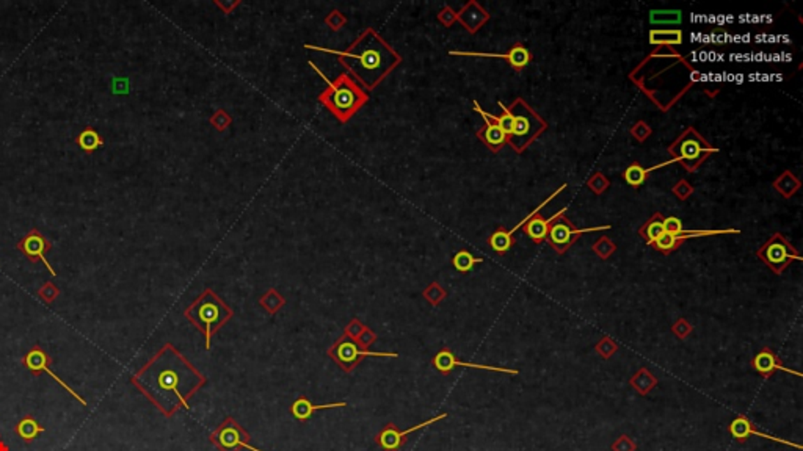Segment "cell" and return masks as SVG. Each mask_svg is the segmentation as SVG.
<instances>
[{
	"label": "cell",
	"instance_id": "cell-1",
	"mask_svg": "<svg viewBox=\"0 0 803 451\" xmlns=\"http://www.w3.org/2000/svg\"><path fill=\"white\" fill-rule=\"evenodd\" d=\"M132 383L170 417L181 404L189 409L187 398L204 379L171 343H167L135 376H132Z\"/></svg>",
	"mask_w": 803,
	"mask_h": 451
},
{
	"label": "cell",
	"instance_id": "cell-2",
	"mask_svg": "<svg viewBox=\"0 0 803 451\" xmlns=\"http://www.w3.org/2000/svg\"><path fill=\"white\" fill-rule=\"evenodd\" d=\"M304 47L341 56L339 63L347 69V72L371 91L402 63V56L374 29H366L346 50L318 47L311 44H306Z\"/></svg>",
	"mask_w": 803,
	"mask_h": 451
},
{
	"label": "cell",
	"instance_id": "cell-3",
	"mask_svg": "<svg viewBox=\"0 0 803 451\" xmlns=\"http://www.w3.org/2000/svg\"><path fill=\"white\" fill-rule=\"evenodd\" d=\"M309 65L327 84V88L318 94L321 104L327 107L339 123H348L367 104L369 94L348 72H342L334 80H330L314 63L309 61Z\"/></svg>",
	"mask_w": 803,
	"mask_h": 451
},
{
	"label": "cell",
	"instance_id": "cell-4",
	"mask_svg": "<svg viewBox=\"0 0 803 451\" xmlns=\"http://www.w3.org/2000/svg\"><path fill=\"white\" fill-rule=\"evenodd\" d=\"M184 315L204 334V337H206V349L209 351L214 332L219 331L234 314L212 290L206 289L186 309Z\"/></svg>",
	"mask_w": 803,
	"mask_h": 451
},
{
	"label": "cell",
	"instance_id": "cell-5",
	"mask_svg": "<svg viewBox=\"0 0 803 451\" xmlns=\"http://www.w3.org/2000/svg\"><path fill=\"white\" fill-rule=\"evenodd\" d=\"M508 113L512 114L513 119V130L510 133L508 142L516 149V152H522L526 146L531 144L538 133L546 129L545 121L537 116L532 112L531 107H527L521 99L510 107Z\"/></svg>",
	"mask_w": 803,
	"mask_h": 451
},
{
	"label": "cell",
	"instance_id": "cell-6",
	"mask_svg": "<svg viewBox=\"0 0 803 451\" xmlns=\"http://www.w3.org/2000/svg\"><path fill=\"white\" fill-rule=\"evenodd\" d=\"M717 149H712L711 146L705 143L702 137H698L695 130H686L677 142L670 146V154L675 160H678L684 165L687 169H695L700 163L705 160V157Z\"/></svg>",
	"mask_w": 803,
	"mask_h": 451
},
{
	"label": "cell",
	"instance_id": "cell-7",
	"mask_svg": "<svg viewBox=\"0 0 803 451\" xmlns=\"http://www.w3.org/2000/svg\"><path fill=\"white\" fill-rule=\"evenodd\" d=\"M17 251H21L30 262H43L46 268L50 271V276L55 277L57 273L52 268V265L47 262L46 254L52 250V243H50L46 235H43L38 229H30V231L24 235V237L17 241Z\"/></svg>",
	"mask_w": 803,
	"mask_h": 451
},
{
	"label": "cell",
	"instance_id": "cell-8",
	"mask_svg": "<svg viewBox=\"0 0 803 451\" xmlns=\"http://www.w3.org/2000/svg\"><path fill=\"white\" fill-rule=\"evenodd\" d=\"M760 257L779 273L785 268V266H788L791 260L800 259L797 254H795L794 247L789 245L780 234H775L774 237L761 247Z\"/></svg>",
	"mask_w": 803,
	"mask_h": 451
},
{
	"label": "cell",
	"instance_id": "cell-9",
	"mask_svg": "<svg viewBox=\"0 0 803 451\" xmlns=\"http://www.w3.org/2000/svg\"><path fill=\"white\" fill-rule=\"evenodd\" d=\"M330 356L344 368H348V365H355L356 362H358L361 358H364V356H377V358H381V356H383V358H397L396 353H375V351H367V349H361L358 346V343L350 337V335H344V337H341L339 342H337L336 345L330 349Z\"/></svg>",
	"mask_w": 803,
	"mask_h": 451
},
{
	"label": "cell",
	"instance_id": "cell-10",
	"mask_svg": "<svg viewBox=\"0 0 803 451\" xmlns=\"http://www.w3.org/2000/svg\"><path fill=\"white\" fill-rule=\"evenodd\" d=\"M22 362H24V365L27 367L29 370H31V372H35V373H38V372H46L50 378H54V379L57 381V383H59V384L63 387V389L71 393V395H73L75 399H78V402H79L82 406L87 404L85 399L82 398L78 392H75L74 389H71V387H69V385L65 383V381H63L60 376H57V374L52 372V368L49 367V356L46 354V351H43V349H41L40 346L31 348L30 351L27 353V356H25V358H24Z\"/></svg>",
	"mask_w": 803,
	"mask_h": 451
},
{
	"label": "cell",
	"instance_id": "cell-11",
	"mask_svg": "<svg viewBox=\"0 0 803 451\" xmlns=\"http://www.w3.org/2000/svg\"><path fill=\"white\" fill-rule=\"evenodd\" d=\"M560 213H563V211ZM560 213L554 220V223H551L547 238H550V243L556 247L557 252H565L573 241L576 240V237H579L585 231H575L570 221L563 218Z\"/></svg>",
	"mask_w": 803,
	"mask_h": 451
},
{
	"label": "cell",
	"instance_id": "cell-12",
	"mask_svg": "<svg viewBox=\"0 0 803 451\" xmlns=\"http://www.w3.org/2000/svg\"><path fill=\"white\" fill-rule=\"evenodd\" d=\"M444 417H445V414H441L435 418H432V420H427L424 423L416 425V427H413L406 431H399L396 427H394V425H388L386 429L381 431V434L378 436V443L386 451H397L402 445V442H404V439L408 434H411V433H414V431H418L424 427H429V425L441 420V418H444Z\"/></svg>",
	"mask_w": 803,
	"mask_h": 451
},
{
	"label": "cell",
	"instance_id": "cell-13",
	"mask_svg": "<svg viewBox=\"0 0 803 451\" xmlns=\"http://www.w3.org/2000/svg\"><path fill=\"white\" fill-rule=\"evenodd\" d=\"M474 109H476V112H479V113L482 114L483 119H485V125L482 127V129L479 130V133H477V135H479V138L482 139L483 143H485V144L488 146L489 149H492L493 152H498V151L502 148V146L506 144L507 139H508L507 135L499 129L498 125H496L494 116H492V114H488L487 112H483L477 102L474 104Z\"/></svg>",
	"mask_w": 803,
	"mask_h": 451
},
{
	"label": "cell",
	"instance_id": "cell-14",
	"mask_svg": "<svg viewBox=\"0 0 803 451\" xmlns=\"http://www.w3.org/2000/svg\"><path fill=\"white\" fill-rule=\"evenodd\" d=\"M244 436H246L237 423L229 420L223 425L221 431H219V445L225 451H235L237 448H246L250 451H259L258 448L251 447L250 443L244 441Z\"/></svg>",
	"mask_w": 803,
	"mask_h": 451
},
{
	"label": "cell",
	"instance_id": "cell-15",
	"mask_svg": "<svg viewBox=\"0 0 803 451\" xmlns=\"http://www.w3.org/2000/svg\"><path fill=\"white\" fill-rule=\"evenodd\" d=\"M433 365H435L439 372L441 373H449L452 368L457 367V365H462V367H473V368H483V370H496V372H503V373H512L515 374L516 370H503V368H496V367H487V365H479V364H466V362H460L455 359V356L452 354L449 349H443V351H439L436 354V358L433 359Z\"/></svg>",
	"mask_w": 803,
	"mask_h": 451
},
{
	"label": "cell",
	"instance_id": "cell-16",
	"mask_svg": "<svg viewBox=\"0 0 803 451\" xmlns=\"http://www.w3.org/2000/svg\"><path fill=\"white\" fill-rule=\"evenodd\" d=\"M458 19H460V22L469 31H476L477 29L482 27L483 22L487 21L488 15L476 2H471L460 11Z\"/></svg>",
	"mask_w": 803,
	"mask_h": 451
},
{
	"label": "cell",
	"instance_id": "cell-17",
	"mask_svg": "<svg viewBox=\"0 0 803 451\" xmlns=\"http://www.w3.org/2000/svg\"><path fill=\"white\" fill-rule=\"evenodd\" d=\"M344 406H347L346 402L342 403H330V404H321V406H316L312 404L309 399L306 398H300L297 399L295 404L292 406V415L298 420H308V418L314 414L316 411H322V409H331V408H344Z\"/></svg>",
	"mask_w": 803,
	"mask_h": 451
},
{
	"label": "cell",
	"instance_id": "cell-18",
	"mask_svg": "<svg viewBox=\"0 0 803 451\" xmlns=\"http://www.w3.org/2000/svg\"><path fill=\"white\" fill-rule=\"evenodd\" d=\"M75 143H78L79 148L87 152V154H93V152H96L99 148L104 146V138H102L96 129H93V127H85L84 130H82L78 138H75Z\"/></svg>",
	"mask_w": 803,
	"mask_h": 451
},
{
	"label": "cell",
	"instance_id": "cell-19",
	"mask_svg": "<svg viewBox=\"0 0 803 451\" xmlns=\"http://www.w3.org/2000/svg\"><path fill=\"white\" fill-rule=\"evenodd\" d=\"M753 365H755L756 370L763 374H770L772 372L779 370V368L780 370L789 372L780 364V360L776 359V356L774 353H770L769 349H763V351L756 356L755 360H753Z\"/></svg>",
	"mask_w": 803,
	"mask_h": 451
},
{
	"label": "cell",
	"instance_id": "cell-20",
	"mask_svg": "<svg viewBox=\"0 0 803 451\" xmlns=\"http://www.w3.org/2000/svg\"><path fill=\"white\" fill-rule=\"evenodd\" d=\"M551 223H552V220L545 221L543 218L535 217L529 221V224L526 226V232H527L529 237L535 241V243H541V241L547 237V232H550Z\"/></svg>",
	"mask_w": 803,
	"mask_h": 451
},
{
	"label": "cell",
	"instance_id": "cell-21",
	"mask_svg": "<svg viewBox=\"0 0 803 451\" xmlns=\"http://www.w3.org/2000/svg\"><path fill=\"white\" fill-rule=\"evenodd\" d=\"M664 232H665L664 218H662L661 213H656L654 217L640 229V234L647 238L648 243H654V241L658 240Z\"/></svg>",
	"mask_w": 803,
	"mask_h": 451
},
{
	"label": "cell",
	"instance_id": "cell-22",
	"mask_svg": "<svg viewBox=\"0 0 803 451\" xmlns=\"http://www.w3.org/2000/svg\"><path fill=\"white\" fill-rule=\"evenodd\" d=\"M649 43L681 44L683 43V33H681V30H651L649 31Z\"/></svg>",
	"mask_w": 803,
	"mask_h": 451
},
{
	"label": "cell",
	"instance_id": "cell-23",
	"mask_svg": "<svg viewBox=\"0 0 803 451\" xmlns=\"http://www.w3.org/2000/svg\"><path fill=\"white\" fill-rule=\"evenodd\" d=\"M16 431H17V434H19V437H21V439L30 442V441L36 439V436L40 433H44V428L40 427V425H38V422H35L34 418L27 417L17 423Z\"/></svg>",
	"mask_w": 803,
	"mask_h": 451
},
{
	"label": "cell",
	"instance_id": "cell-24",
	"mask_svg": "<svg viewBox=\"0 0 803 451\" xmlns=\"http://www.w3.org/2000/svg\"><path fill=\"white\" fill-rule=\"evenodd\" d=\"M452 263H454L455 270L460 273H468L474 268L476 263H482V259H476L469 251L463 250L455 254L454 259H452Z\"/></svg>",
	"mask_w": 803,
	"mask_h": 451
},
{
	"label": "cell",
	"instance_id": "cell-25",
	"mask_svg": "<svg viewBox=\"0 0 803 451\" xmlns=\"http://www.w3.org/2000/svg\"><path fill=\"white\" fill-rule=\"evenodd\" d=\"M507 61L515 69H522L529 65V61H531V54H529V50L526 47H522L521 44H516L515 47L508 50V60Z\"/></svg>",
	"mask_w": 803,
	"mask_h": 451
},
{
	"label": "cell",
	"instance_id": "cell-26",
	"mask_svg": "<svg viewBox=\"0 0 803 451\" xmlns=\"http://www.w3.org/2000/svg\"><path fill=\"white\" fill-rule=\"evenodd\" d=\"M489 245H492L493 250L498 251L499 254L507 252L513 245L512 234L506 232L503 229H499V231H496L492 237H489Z\"/></svg>",
	"mask_w": 803,
	"mask_h": 451
},
{
	"label": "cell",
	"instance_id": "cell-27",
	"mask_svg": "<svg viewBox=\"0 0 803 451\" xmlns=\"http://www.w3.org/2000/svg\"><path fill=\"white\" fill-rule=\"evenodd\" d=\"M649 171L651 169H645L643 167H640L639 163H634L624 171V179H626L631 187H640L642 183L645 182Z\"/></svg>",
	"mask_w": 803,
	"mask_h": 451
},
{
	"label": "cell",
	"instance_id": "cell-28",
	"mask_svg": "<svg viewBox=\"0 0 803 451\" xmlns=\"http://www.w3.org/2000/svg\"><path fill=\"white\" fill-rule=\"evenodd\" d=\"M681 11L679 10H667V11H651L649 13V21L651 24H679L681 22Z\"/></svg>",
	"mask_w": 803,
	"mask_h": 451
},
{
	"label": "cell",
	"instance_id": "cell-29",
	"mask_svg": "<svg viewBox=\"0 0 803 451\" xmlns=\"http://www.w3.org/2000/svg\"><path fill=\"white\" fill-rule=\"evenodd\" d=\"M730 429H731V434L735 436L736 439H739V441L745 439V437H749V436H751V434L763 436V434H760V433H756V431H755L753 428H751V425H750L747 420H745V418H736V420L731 423V428H730ZM763 437H766V436H763Z\"/></svg>",
	"mask_w": 803,
	"mask_h": 451
},
{
	"label": "cell",
	"instance_id": "cell-30",
	"mask_svg": "<svg viewBox=\"0 0 803 451\" xmlns=\"http://www.w3.org/2000/svg\"><path fill=\"white\" fill-rule=\"evenodd\" d=\"M679 243L681 241L678 240L677 235L664 232L658 240L654 241L653 245L656 246V250H659L661 252H672L673 250H677Z\"/></svg>",
	"mask_w": 803,
	"mask_h": 451
},
{
	"label": "cell",
	"instance_id": "cell-31",
	"mask_svg": "<svg viewBox=\"0 0 803 451\" xmlns=\"http://www.w3.org/2000/svg\"><path fill=\"white\" fill-rule=\"evenodd\" d=\"M501 107H502V105H501ZM502 109H503V107H502ZM494 123H496V125H498L503 133H506L507 138H508L510 133H512V130H513V119H512V114L508 113L507 109H503V114H502V116H499V118L494 116Z\"/></svg>",
	"mask_w": 803,
	"mask_h": 451
},
{
	"label": "cell",
	"instance_id": "cell-32",
	"mask_svg": "<svg viewBox=\"0 0 803 451\" xmlns=\"http://www.w3.org/2000/svg\"><path fill=\"white\" fill-rule=\"evenodd\" d=\"M664 229L668 234H679L683 232V224H681V221L678 218L672 217L664 220Z\"/></svg>",
	"mask_w": 803,
	"mask_h": 451
},
{
	"label": "cell",
	"instance_id": "cell-33",
	"mask_svg": "<svg viewBox=\"0 0 803 451\" xmlns=\"http://www.w3.org/2000/svg\"><path fill=\"white\" fill-rule=\"evenodd\" d=\"M40 295H41V296H44V300H46V301H47V303H50V301H52V300H54V296H55V295H57V289H55V287H54V285H52V284H50V282H49V284H46V285H44V287H43V290H41V291H40Z\"/></svg>",
	"mask_w": 803,
	"mask_h": 451
}]
</instances>
